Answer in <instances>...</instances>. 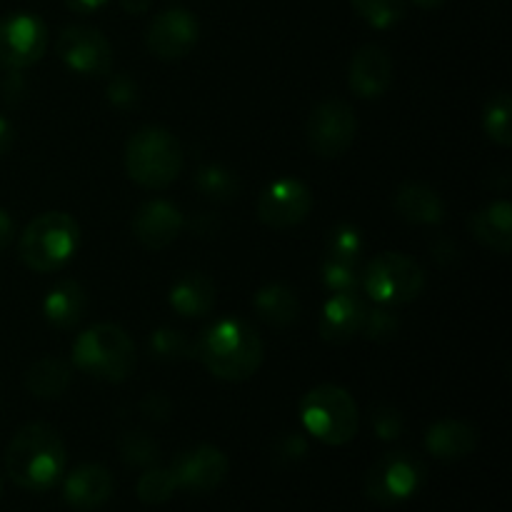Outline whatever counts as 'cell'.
Masks as SVG:
<instances>
[{"label": "cell", "instance_id": "16", "mask_svg": "<svg viewBox=\"0 0 512 512\" xmlns=\"http://www.w3.org/2000/svg\"><path fill=\"white\" fill-rule=\"evenodd\" d=\"M185 218L168 200H148L133 215V235L148 250H165L183 233Z\"/></svg>", "mask_w": 512, "mask_h": 512}, {"label": "cell", "instance_id": "5", "mask_svg": "<svg viewBox=\"0 0 512 512\" xmlns=\"http://www.w3.org/2000/svg\"><path fill=\"white\" fill-rule=\"evenodd\" d=\"M73 365L100 383H123L135 368V345L120 325L98 323L73 343Z\"/></svg>", "mask_w": 512, "mask_h": 512}, {"label": "cell", "instance_id": "6", "mask_svg": "<svg viewBox=\"0 0 512 512\" xmlns=\"http://www.w3.org/2000/svg\"><path fill=\"white\" fill-rule=\"evenodd\" d=\"M300 420L308 435L325 445H345L358 435L360 413L353 395L338 385H318L300 400Z\"/></svg>", "mask_w": 512, "mask_h": 512}, {"label": "cell", "instance_id": "29", "mask_svg": "<svg viewBox=\"0 0 512 512\" xmlns=\"http://www.w3.org/2000/svg\"><path fill=\"white\" fill-rule=\"evenodd\" d=\"M350 5L375 30L395 28L408 13V0H350Z\"/></svg>", "mask_w": 512, "mask_h": 512}, {"label": "cell", "instance_id": "1", "mask_svg": "<svg viewBox=\"0 0 512 512\" xmlns=\"http://www.w3.org/2000/svg\"><path fill=\"white\" fill-rule=\"evenodd\" d=\"M193 353L213 378L243 383L260 370L265 348L248 320L223 318L203 330Z\"/></svg>", "mask_w": 512, "mask_h": 512}, {"label": "cell", "instance_id": "30", "mask_svg": "<svg viewBox=\"0 0 512 512\" xmlns=\"http://www.w3.org/2000/svg\"><path fill=\"white\" fill-rule=\"evenodd\" d=\"M118 453L123 458V463L138 465V468H150V465L158 463L160 448L148 433L143 430H133V433H125L118 440Z\"/></svg>", "mask_w": 512, "mask_h": 512}, {"label": "cell", "instance_id": "39", "mask_svg": "<svg viewBox=\"0 0 512 512\" xmlns=\"http://www.w3.org/2000/svg\"><path fill=\"white\" fill-rule=\"evenodd\" d=\"M13 238H15V223H13V218H10L8 210L0 208V253L10 248V243H13Z\"/></svg>", "mask_w": 512, "mask_h": 512}, {"label": "cell", "instance_id": "28", "mask_svg": "<svg viewBox=\"0 0 512 512\" xmlns=\"http://www.w3.org/2000/svg\"><path fill=\"white\" fill-rule=\"evenodd\" d=\"M510 115H512V103H510V95L505 93V90L495 93L493 98L485 103V110H483L485 135H488L495 145H500V148H510L512 145Z\"/></svg>", "mask_w": 512, "mask_h": 512}, {"label": "cell", "instance_id": "33", "mask_svg": "<svg viewBox=\"0 0 512 512\" xmlns=\"http://www.w3.org/2000/svg\"><path fill=\"white\" fill-rule=\"evenodd\" d=\"M188 340H185L183 333H178V330L173 328H158L153 333V338H150V350H153V355L158 360H163V363H175V360L185 358L188 355Z\"/></svg>", "mask_w": 512, "mask_h": 512}, {"label": "cell", "instance_id": "45", "mask_svg": "<svg viewBox=\"0 0 512 512\" xmlns=\"http://www.w3.org/2000/svg\"><path fill=\"white\" fill-rule=\"evenodd\" d=\"M0 490H3V483H0Z\"/></svg>", "mask_w": 512, "mask_h": 512}, {"label": "cell", "instance_id": "27", "mask_svg": "<svg viewBox=\"0 0 512 512\" xmlns=\"http://www.w3.org/2000/svg\"><path fill=\"white\" fill-rule=\"evenodd\" d=\"M195 188L215 203H230L240 195V180L230 168L218 163L200 165L195 170Z\"/></svg>", "mask_w": 512, "mask_h": 512}, {"label": "cell", "instance_id": "25", "mask_svg": "<svg viewBox=\"0 0 512 512\" xmlns=\"http://www.w3.org/2000/svg\"><path fill=\"white\" fill-rule=\"evenodd\" d=\"M70 380H73V368L65 360L48 355L30 365L25 373V388L33 398L55 400L68 390Z\"/></svg>", "mask_w": 512, "mask_h": 512}, {"label": "cell", "instance_id": "9", "mask_svg": "<svg viewBox=\"0 0 512 512\" xmlns=\"http://www.w3.org/2000/svg\"><path fill=\"white\" fill-rule=\"evenodd\" d=\"M355 133H358V118L353 105L340 98H328L315 105L305 125L308 148L325 160L340 158L353 145Z\"/></svg>", "mask_w": 512, "mask_h": 512}, {"label": "cell", "instance_id": "35", "mask_svg": "<svg viewBox=\"0 0 512 512\" xmlns=\"http://www.w3.org/2000/svg\"><path fill=\"white\" fill-rule=\"evenodd\" d=\"M370 425L380 440H395L403 433V415L398 408L388 403H378L370 408Z\"/></svg>", "mask_w": 512, "mask_h": 512}, {"label": "cell", "instance_id": "18", "mask_svg": "<svg viewBox=\"0 0 512 512\" xmlns=\"http://www.w3.org/2000/svg\"><path fill=\"white\" fill-rule=\"evenodd\" d=\"M113 488L115 483L108 468L98 463H85L65 478L63 493L75 510H95L108 503Z\"/></svg>", "mask_w": 512, "mask_h": 512}, {"label": "cell", "instance_id": "7", "mask_svg": "<svg viewBox=\"0 0 512 512\" xmlns=\"http://www.w3.org/2000/svg\"><path fill=\"white\" fill-rule=\"evenodd\" d=\"M425 270L405 253H380L363 268V288L378 305H405L425 290Z\"/></svg>", "mask_w": 512, "mask_h": 512}, {"label": "cell", "instance_id": "3", "mask_svg": "<svg viewBox=\"0 0 512 512\" xmlns=\"http://www.w3.org/2000/svg\"><path fill=\"white\" fill-rule=\"evenodd\" d=\"M123 160L125 173L133 183L148 190H163L178 180L185 153L180 140L170 130L145 125L128 138Z\"/></svg>", "mask_w": 512, "mask_h": 512}, {"label": "cell", "instance_id": "38", "mask_svg": "<svg viewBox=\"0 0 512 512\" xmlns=\"http://www.w3.org/2000/svg\"><path fill=\"white\" fill-rule=\"evenodd\" d=\"M170 410H173V405H170V400L163 393L145 395V400L140 403V413L150 420H168Z\"/></svg>", "mask_w": 512, "mask_h": 512}, {"label": "cell", "instance_id": "34", "mask_svg": "<svg viewBox=\"0 0 512 512\" xmlns=\"http://www.w3.org/2000/svg\"><path fill=\"white\" fill-rule=\"evenodd\" d=\"M328 253L360 258L363 255V235H360V230L350 223L335 225L328 235Z\"/></svg>", "mask_w": 512, "mask_h": 512}, {"label": "cell", "instance_id": "32", "mask_svg": "<svg viewBox=\"0 0 512 512\" xmlns=\"http://www.w3.org/2000/svg\"><path fill=\"white\" fill-rule=\"evenodd\" d=\"M360 333L368 340H373V343H390V340L398 338L400 318L388 308V305H378V308L365 313Z\"/></svg>", "mask_w": 512, "mask_h": 512}, {"label": "cell", "instance_id": "4", "mask_svg": "<svg viewBox=\"0 0 512 512\" xmlns=\"http://www.w3.org/2000/svg\"><path fill=\"white\" fill-rule=\"evenodd\" d=\"M78 245V220L68 213L53 210V213H43L30 220L28 228L20 235L18 255L25 268L35 273H55L73 260Z\"/></svg>", "mask_w": 512, "mask_h": 512}, {"label": "cell", "instance_id": "37", "mask_svg": "<svg viewBox=\"0 0 512 512\" xmlns=\"http://www.w3.org/2000/svg\"><path fill=\"white\" fill-rule=\"evenodd\" d=\"M305 453H308V440H305L300 433H285L275 440V455L288 460V463L290 460L295 463V460L303 458Z\"/></svg>", "mask_w": 512, "mask_h": 512}, {"label": "cell", "instance_id": "42", "mask_svg": "<svg viewBox=\"0 0 512 512\" xmlns=\"http://www.w3.org/2000/svg\"><path fill=\"white\" fill-rule=\"evenodd\" d=\"M13 140H15L13 125L8 123V118H3V115H0V155L8 153L10 145H13Z\"/></svg>", "mask_w": 512, "mask_h": 512}, {"label": "cell", "instance_id": "12", "mask_svg": "<svg viewBox=\"0 0 512 512\" xmlns=\"http://www.w3.org/2000/svg\"><path fill=\"white\" fill-rule=\"evenodd\" d=\"M313 210V193L295 178L273 180L258 198L260 223L273 230H288L303 223Z\"/></svg>", "mask_w": 512, "mask_h": 512}, {"label": "cell", "instance_id": "43", "mask_svg": "<svg viewBox=\"0 0 512 512\" xmlns=\"http://www.w3.org/2000/svg\"><path fill=\"white\" fill-rule=\"evenodd\" d=\"M153 5V0H120V8L128 15H145Z\"/></svg>", "mask_w": 512, "mask_h": 512}, {"label": "cell", "instance_id": "40", "mask_svg": "<svg viewBox=\"0 0 512 512\" xmlns=\"http://www.w3.org/2000/svg\"><path fill=\"white\" fill-rule=\"evenodd\" d=\"M65 8L73 10V13L78 15H88V13H95V10H100L103 5H108V0H63Z\"/></svg>", "mask_w": 512, "mask_h": 512}, {"label": "cell", "instance_id": "20", "mask_svg": "<svg viewBox=\"0 0 512 512\" xmlns=\"http://www.w3.org/2000/svg\"><path fill=\"white\" fill-rule=\"evenodd\" d=\"M468 228L480 245L508 255L512 248V205L508 200H495L488 208L470 215Z\"/></svg>", "mask_w": 512, "mask_h": 512}, {"label": "cell", "instance_id": "8", "mask_svg": "<svg viewBox=\"0 0 512 512\" xmlns=\"http://www.w3.org/2000/svg\"><path fill=\"white\" fill-rule=\"evenodd\" d=\"M425 463L405 450L383 455L365 475V493L378 505H398L413 498L425 483Z\"/></svg>", "mask_w": 512, "mask_h": 512}, {"label": "cell", "instance_id": "24", "mask_svg": "<svg viewBox=\"0 0 512 512\" xmlns=\"http://www.w3.org/2000/svg\"><path fill=\"white\" fill-rule=\"evenodd\" d=\"M255 313L263 323L273 325V328H288V325L298 323L300 318V300L295 290H290L283 283H270L255 293Z\"/></svg>", "mask_w": 512, "mask_h": 512}, {"label": "cell", "instance_id": "15", "mask_svg": "<svg viewBox=\"0 0 512 512\" xmlns=\"http://www.w3.org/2000/svg\"><path fill=\"white\" fill-rule=\"evenodd\" d=\"M348 85L358 98H383L393 85V60L380 45H363L355 50L348 65Z\"/></svg>", "mask_w": 512, "mask_h": 512}, {"label": "cell", "instance_id": "13", "mask_svg": "<svg viewBox=\"0 0 512 512\" xmlns=\"http://www.w3.org/2000/svg\"><path fill=\"white\" fill-rule=\"evenodd\" d=\"M200 38V23L190 10L168 8L153 18L148 28V50L158 60L173 63L185 58Z\"/></svg>", "mask_w": 512, "mask_h": 512}, {"label": "cell", "instance_id": "31", "mask_svg": "<svg viewBox=\"0 0 512 512\" xmlns=\"http://www.w3.org/2000/svg\"><path fill=\"white\" fill-rule=\"evenodd\" d=\"M178 490L175 478L170 470L163 468H150L140 475L138 480V498L145 505H163L173 498V493Z\"/></svg>", "mask_w": 512, "mask_h": 512}, {"label": "cell", "instance_id": "2", "mask_svg": "<svg viewBox=\"0 0 512 512\" xmlns=\"http://www.w3.org/2000/svg\"><path fill=\"white\" fill-rule=\"evenodd\" d=\"M65 443L58 430L45 423L20 428L5 450V473L25 490L53 488L65 473Z\"/></svg>", "mask_w": 512, "mask_h": 512}, {"label": "cell", "instance_id": "26", "mask_svg": "<svg viewBox=\"0 0 512 512\" xmlns=\"http://www.w3.org/2000/svg\"><path fill=\"white\" fill-rule=\"evenodd\" d=\"M320 275H323V285L330 293H358V288L363 285L360 258H348V255L325 253Z\"/></svg>", "mask_w": 512, "mask_h": 512}, {"label": "cell", "instance_id": "21", "mask_svg": "<svg viewBox=\"0 0 512 512\" xmlns=\"http://www.w3.org/2000/svg\"><path fill=\"white\" fill-rule=\"evenodd\" d=\"M478 445V430L463 420H438L425 435V448L438 460H460Z\"/></svg>", "mask_w": 512, "mask_h": 512}, {"label": "cell", "instance_id": "36", "mask_svg": "<svg viewBox=\"0 0 512 512\" xmlns=\"http://www.w3.org/2000/svg\"><path fill=\"white\" fill-rule=\"evenodd\" d=\"M105 93H108L110 105H115L120 110H128L138 103V85L128 75H113Z\"/></svg>", "mask_w": 512, "mask_h": 512}, {"label": "cell", "instance_id": "41", "mask_svg": "<svg viewBox=\"0 0 512 512\" xmlns=\"http://www.w3.org/2000/svg\"><path fill=\"white\" fill-rule=\"evenodd\" d=\"M3 93H5V100H8V103H13V100H18L20 95H23V83H20V75L18 73H10L8 75V80H5Z\"/></svg>", "mask_w": 512, "mask_h": 512}, {"label": "cell", "instance_id": "23", "mask_svg": "<svg viewBox=\"0 0 512 512\" xmlns=\"http://www.w3.org/2000/svg\"><path fill=\"white\" fill-rule=\"evenodd\" d=\"M170 305L183 318H203L215 305V283L205 273H185L170 288Z\"/></svg>", "mask_w": 512, "mask_h": 512}, {"label": "cell", "instance_id": "10", "mask_svg": "<svg viewBox=\"0 0 512 512\" xmlns=\"http://www.w3.org/2000/svg\"><path fill=\"white\" fill-rule=\"evenodd\" d=\"M48 50V28L33 13H10L0 20V65L10 73L30 68Z\"/></svg>", "mask_w": 512, "mask_h": 512}, {"label": "cell", "instance_id": "14", "mask_svg": "<svg viewBox=\"0 0 512 512\" xmlns=\"http://www.w3.org/2000/svg\"><path fill=\"white\" fill-rule=\"evenodd\" d=\"M228 470L230 463L223 450L213 448V445H198V448L180 453L170 473H173L175 485L180 490L203 495L218 488L225 475H228Z\"/></svg>", "mask_w": 512, "mask_h": 512}, {"label": "cell", "instance_id": "22", "mask_svg": "<svg viewBox=\"0 0 512 512\" xmlns=\"http://www.w3.org/2000/svg\"><path fill=\"white\" fill-rule=\"evenodd\" d=\"M85 310H88V295H85L83 285L75 280H60L45 295L43 315L58 330L75 328L85 318Z\"/></svg>", "mask_w": 512, "mask_h": 512}, {"label": "cell", "instance_id": "44", "mask_svg": "<svg viewBox=\"0 0 512 512\" xmlns=\"http://www.w3.org/2000/svg\"><path fill=\"white\" fill-rule=\"evenodd\" d=\"M413 3L423 10H435L440 8V5H445V0H413Z\"/></svg>", "mask_w": 512, "mask_h": 512}, {"label": "cell", "instance_id": "11", "mask_svg": "<svg viewBox=\"0 0 512 512\" xmlns=\"http://www.w3.org/2000/svg\"><path fill=\"white\" fill-rule=\"evenodd\" d=\"M60 60L85 78H103L113 70V48L98 28L68 25L55 43Z\"/></svg>", "mask_w": 512, "mask_h": 512}, {"label": "cell", "instance_id": "19", "mask_svg": "<svg viewBox=\"0 0 512 512\" xmlns=\"http://www.w3.org/2000/svg\"><path fill=\"white\" fill-rule=\"evenodd\" d=\"M393 208L410 225H440L445 220V203L425 183H403L393 195Z\"/></svg>", "mask_w": 512, "mask_h": 512}, {"label": "cell", "instance_id": "17", "mask_svg": "<svg viewBox=\"0 0 512 512\" xmlns=\"http://www.w3.org/2000/svg\"><path fill=\"white\" fill-rule=\"evenodd\" d=\"M368 305L358 293H333L320 313V338L325 343L345 345L363 328Z\"/></svg>", "mask_w": 512, "mask_h": 512}]
</instances>
